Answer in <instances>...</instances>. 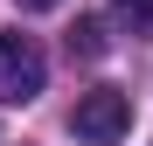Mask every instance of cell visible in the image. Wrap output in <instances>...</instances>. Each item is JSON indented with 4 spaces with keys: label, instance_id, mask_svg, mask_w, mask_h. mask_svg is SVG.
I'll use <instances>...</instances> for the list:
<instances>
[{
    "label": "cell",
    "instance_id": "cell-1",
    "mask_svg": "<svg viewBox=\"0 0 153 146\" xmlns=\"http://www.w3.org/2000/svg\"><path fill=\"white\" fill-rule=\"evenodd\" d=\"M49 84V56L35 35L21 28H0V104H35Z\"/></svg>",
    "mask_w": 153,
    "mask_h": 146
},
{
    "label": "cell",
    "instance_id": "cell-2",
    "mask_svg": "<svg viewBox=\"0 0 153 146\" xmlns=\"http://www.w3.org/2000/svg\"><path fill=\"white\" fill-rule=\"evenodd\" d=\"M125 125H132V97L111 90V84L84 90V97H76V111H70V132L84 139V146H118Z\"/></svg>",
    "mask_w": 153,
    "mask_h": 146
},
{
    "label": "cell",
    "instance_id": "cell-3",
    "mask_svg": "<svg viewBox=\"0 0 153 146\" xmlns=\"http://www.w3.org/2000/svg\"><path fill=\"white\" fill-rule=\"evenodd\" d=\"M70 56H105V21H76L70 28Z\"/></svg>",
    "mask_w": 153,
    "mask_h": 146
},
{
    "label": "cell",
    "instance_id": "cell-4",
    "mask_svg": "<svg viewBox=\"0 0 153 146\" xmlns=\"http://www.w3.org/2000/svg\"><path fill=\"white\" fill-rule=\"evenodd\" d=\"M111 7L132 21V35H153V0H111Z\"/></svg>",
    "mask_w": 153,
    "mask_h": 146
},
{
    "label": "cell",
    "instance_id": "cell-5",
    "mask_svg": "<svg viewBox=\"0 0 153 146\" xmlns=\"http://www.w3.org/2000/svg\"><path fill=\"white\" fill-rule=\"evenodd\" d=\"M21 7H28V14H49V7H63V0H21Z\"/></svg>",
    "mask_w": 153,
    "mask_h": 146
}]
</instances>
